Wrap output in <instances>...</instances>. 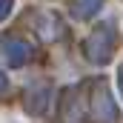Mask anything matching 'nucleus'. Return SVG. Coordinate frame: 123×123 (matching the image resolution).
I'll use <instances>...</instances> for the list:
<instances>
[{"instance_id": "nucleus-1", "label": "nucleus", "mask_w": 123, "mask_h": 123, "mask_svg": "<svg viewBox=\"0 0 123 123\" xmlns=\"http://www.w3.org/2000/svg\"><path fill=\"white\" fill-rule=\"evenodd\" d=\"M3 12H9V0H0V14Z\"/></svg>"}]
</instances>
